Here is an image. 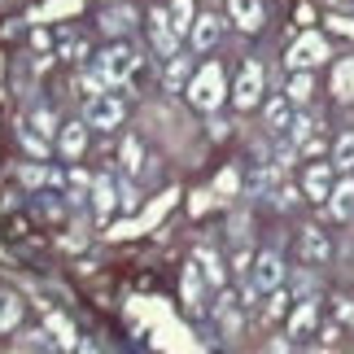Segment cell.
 <instances>
[{"label":"cell","instance_id":"obj_25","mask_svg":"<svg viewBox=\"0 0 354 354\" xmlns=\"http://www.w3.org/2000/svg\"><path fill=\"white\" fill-rule=\"evenodd\" d=\"M310 92H315V84H310V75H306V71H293L289 88H284V97H289L293 105H306V101H310Z\"/></svg>","mask_w":354,"mask_h":354},{"label":"cell","instance_id":"obj_16","mask_svg":"<svg viewBox=\"0 0 354 354\" xmlns=\"http://www.w3.org/2000/svg\"><path fill=\"white\" fill-rule=\"evenodd\" d=\"M188 79H193V57H188V53H175V57H167V88H171V92H184Z\"/></svg>","mask_w":354,"mask_h":354},{"label":"cell","instance_id":"obj_10","mask_svg":"<svg viewBox=\"0 0 354 354\" xmlns=\"http://www.w3.org/2000/svg\"><path fill=\"white\" fill-rule=\"evenodd\" d=\"M328 214L337 223H350L354 219V180H342V184H333V193H328Z\"/></svg>","mask_w":354,"mask_h":354},{"label":"cell","instance_id":"obj_18","mask_svg":"<svg viewBox=\"0 0 354 354\" xmlns=\"http://www.w3.org/2000/svg\"><path fill=\"white\" fill-rule=\"evenodd\" d=\"M193 263L201 267V276H206V284H214V289H223L227 271H223V263H219V254H214V250H197V254H193Z\"/></svg>","mask_w":354,"mask_h":354},{"label":"cell","instance_id":"obj_21","mask_svg":"<svg viewBox=\"0 0 354 354\" xmlns=\"http://www.w3.org/2000/svg\"><path fill=\"white\" fill-rule=\"evenodd\" d=\"M18 140L26 145V153H35V158H48V136L39 131V127H31V122H18Z\"/></svg>","mask_w":354,"mask_h":354},{"label":"cell","instance_id":"obj_31","mask_svg":"<svg viewBox=\"0 0 354 354\" xmlns=\"http://www.w3.org/2000/svg\"><path fill=\"white\" fill-rule=\"evenodd\" d=\"M48 328L57 333V342H62L66 350H75V346H79V342H75V328H71V324H66L62 315H48Z\"/></svg>","mask_w":354,"mask_h":354},{"label":"cell","instance_id":"obj_4","mask_svg":"<svg viewBox=\"0 0 354 354\" xmlns=\"http://www.w3.org/2000/svg\"><path fill=\"white\" fill-rule=\"evenodd\" d=\"M289 71H310V66H319V62H328V39H324L319 31H306V35H297L293 39V48H289Z\"/></svg>","mask_w":354,"mask_h":354},{"label":"cell","instance_id":"obj_24","mask_svg":"<svg viewBox=\"0 0 354 354\" xmlns=\"http://www.w3.org/2000/svg\"><path fill=\"white\" fill-rule=\"evenodd\" d=\"M214 315H219V324H223V333L232 337V333H241V310H236V302L232 297H219V302H214Z\"/></svg>","mask_w":354,"mask_h":354},{"label":"cell","instance_id":"obj_1","mask_svg":"<svg viewBox=\"0 0 354 354\" xmlns=\"http://www.w3.org/2000/svg\"><path fill=\"white\" fill-rule=\"evenodd\" d=\"M188 101L197 105V110H206V114H214L223 105V92H227V79H223V66L219 62H206L201 71L188 79Z\"/></svg>","mask_w":354,"mask_h":354},{"label":"cell","instance_id":"obj_20","mask_svg":"<svg viewBox=\"0 0 354 354\" xmlns=\"http://www.w3.org/2000/svg\"><path fill=\"white\" fill-rule=\"evenodd\" d=\"M131 22H136L131 5H114V9H105V13H101V26H105L110 35H127V31H131Z\"/></svg>","mask_w":354,"mask_h":354},{"label":"cell","instance_id":"obj_32","mask_svg":"<svg viewBox=\"0 0 354 354\" xmlns=\"http://www.w3.org/2000/svg\"><path fill=\"white\" fill-rule=\"evenodd\" d=\"M337 97H354V62L337 66Z\"/></svg>","mask_w":354,"mask_h":354},{"label":"cell","instance_id":"obj_12","mask_svg":"<svg viewBox=\"0 0 354 354\" xmlns=\"http://www.w3.org/2000/svg\"><path fill=\"white\" fill-rule=\"evenodd\" d=\"M92 206H97V219H110L114 206H118V184L110 175H97L92 180Z\"/></svg>","mask_w":354,"mask_h":354},{"label":"cell","instance_id":"obj_17","mask_svg":"<svg viewBox=\"0 0 354 354\" xmlns=\"http://www.w3.org/2000/svg\"><path fill=\"white\" fill-rule=\"evenodd\" d=\"M315 302H310V297H302V302H297V310L289 315V337H310L315 333Z\"/></svg>","mask_w":354,"mask_h":354},{"label":"cell","instance_id":"obj_15","mask_svg":"<svg viewBox=\"0 0 354 354\" xmlns=\"http://www.w3.org/2000/svg\"><path fill=\"white\" fill-rule=\"evenodd\" d=\"M328 193H333V167L328 162H315V167L306 171V197L310 201H328Z\"/></svg>","mask_w":354,"mask_h":354},{"label":"cell","instance_id":"obj_35","mask_svg":"<svg viewBox=\"0 0 354 354\" xmlns=\"http://www.w3.org/2000/svg\"><path fill=\"white\" fill-rule=\"evenodd\" d=\"M66 53H71V57H75V62H84V57H88V44H79V39H75V44H71V48H66Z\"/></svg>","mask_w":354,"mask_h":354},{"label":"cell","instance_id":"obj_14","mask_svg":"<svg viewBox=\"0 0 354 354\" xmlns=\"http://www.w3.org/2000/svg\"><path fill=\"white\" fill-rule=\"evenodd\" d=\"M227 13H232V22L241 31H258L263 26V5L258 0H227Z\"/></svg>","mask_w":354,"mask_h":354},{"label":"cell","instance_id":"obj_2","mask_svg":"<svg viewBox=\"0 0 354 354\" xmlns=\"http://www.w3.org/2000/svg\"><path fill=\"white\" fill-rule=\"evenodd\" d=\"M97 71L105 75V84H110L114 92H127L131 75L140 71V53H136V44H110L97 57Z\"/></svg>","mask_w":354,"mask_h":354},{"label":"cell","instance_id":"obj_30","mask_svg":"<svg viewBox=\"0 0 354 354\" xmlns=\"http://www.w3.org/2000/svg\"><path fill=\"white\" fill-rule=\"evenodd\" d=\"M310 131H315V122H310L306 114H293V118H289V140H293L297 149L310 140Z\"/></svg>","mask_w":354,"mask_h":354},{"label":"cell","instance_id":"obj_9","mask_svg":"<svg viewBox=\"0 0 354 354\" xmlns=\"http://www.w3.org/2000/svg\"><path fill=\"white\" fill-rule=\"evenodd\" d=\"M297 250H302V263H306V267H324V263L333 258V245H328V236H324L319 227H306Z\"/></svg>","mask_w":354,"mask_h":354},{"label":"cell","instance_id":"obj_29","mask_svg":"<svg viewBox=\"0 0 354 354\" xmlns=\"http://www.w3.org/2000/svg\"><path fill=\"white\" fill-rule=\"evenodd\" d=\"M140 167H145V149H140V140H122V171L136 175Z\"/></svg>","mask_w":354,"mask_h":354},{"label":"cell","instance_id":"obj_22","mask_svg":"<svg viewBox=\"0 0 354 354\" xmlns=\"http://www.w3.org/2000/svg\"><path fill=\"white\" fill-rule=\"evenodd\" d=\"M167 13H171V26H175L180 35L193 31V18H197V13H193V0H171Z\"/></svg>","mask_w":354,"mask_h":354},{"label":"cell","instance_id":"obj_27","mask_svg":"<svg viewBox=\"0 0 354 354\" xmlns=\"http://www.w3.org/2000/svg\"><path fill=\"white\" fill-rule=\"evenodd\" d=\"M276 180H280V167H276V162H267V167H263V171H258L254 180H250V193L271 197V193H276Z\"/></svg>","mask_w":354,"mask_h":354},{"label":"cell","instance_id":"obj_28","mask_svg":"<svg viewBox=\"0 0 354 354\" xmlns=\"http://www.w3.org/2000/svg\"><path fill=\"white\" fill-rule=\"evenodd\" d=\"M26 122H31V127H39V131H44V136H48V140H53V136H57V131H62V122H57V114H53V110H48V105H35V110H31V114H26Z\"/></svg>","mask_w":354,"mask_h":354},{"label":"cell","instance_id":"obj_34","mask_svg":"<svg viewBox=\"0 0 354 354\" xmlns=\"http://www.w3.org/2000/svg\"><path fill=\"white\" fill-rule=\"evenodd\" d=\"M271 201H276L280 210H289L293 201H297V188H276V193H271Z\"/></svg>","mask_w":354,"mask_h":354},{"label":"cell","instance_id":"obj_19","mask_svg":"<svg viewBox=\"0 0 354 354\" xmlns=\"http://www.w3.org/2000/svg\"><path fill=\"white\" fill-rule=\"evenodd\" d=\"M263 118H267V127H271V131H289L293 101H289V97H271V101H267V110H263Z\"/></svg>","mask_w":354,"mask_h":354},{"label":"cell","instance_id":"obj_5","mask_svg":"<svg viewBox=\"0 0 354 354\" xmlns=\"http://www.w3.org/2000/svg\"><path fill=\"white\" fill-rule=\"evenodd\" d=\"M250 284L258 293H271V289H280L284 284V263H280V254H271V250H263V254H254V263H250Z\"/></svg>","mask_w":354,"mask_h":354},{"label":"cell","instance_id":"obj_11","mask_svg":"<svg viewBox=\"0 0 354 354\" xmlns=\"http://www.w3.org/2000/svg\"><path fill=\"white\" fill-rule=\"evenodd\" d=\"M201 297H206V276H201V267L197 263H188L184 267V306H188V315H201Z\"/></svg>","mask_w":354,"mask_h":354},{"label":"cell","instance_id":"obj_6","mask_svg":"<svg viewBox=\"0 0 354 354\" xmlns=\"http://www.w3.org/2000/svg\"><path fill=\"white\" fill-rule=\"evenodd\" d=\"M149 39H153L158 57H175V53H180V31L171 26V13L167 9L149 13Z\"/></svg>","mask_w":354,"mask_h":354},{"label":"cell","instance_id":"obj_26","mask_svg":"<svg viewBox=\"0 0 354 354\" xmlns=\"http://www.w3.org/2000/svg\"><path fill=\"white\" fill-rule=\"evenodd\" d=\"M333 167H337V171H354V131L337 136V145H333Z\"/></svg>","mask_w":354,"mask_h":354},{"label":"cell","instance_id":"obj_3","mask_svg":"<svg viewBox=\"0 0 354 354\" xmlns=\"http://www.w3.org/2000/svg\"><path fill=\"white\" fill-rule=\"evenodd\" d=\"M84 114H88V127H101V131H114V127H122V118H127L122 92H114V88L97 92V97H92V101L84 105Z\"/></svg>","mask_w":354,"mask_h":354},{"label":"cell","instance_id":"obj_33","mask_svg":"<svg viewBox=\"0 0 354 354\" xmlns=\"http://www.w3.org/2000/svg\"><path fill=\"white\" fill-rule=\"evenodd\" d=\"M284 302H289V293H284V289H271V293H267V310H263V315H267V319H280V315H284Z\"/></svg>","mask_w":354,"mask_h":354},{"label":"cell","instance_id":"obj_8","mask_svg":"<svg viewBox=\"0 0 354 354\" xmlns=\"http://www.w3.org/2000/svg\"><path fill=\"white\" fill-rule=\"evenodd\" d=\"M188 39H193L197 53H210V48L223 39V18H214V13H201V18H193V31H188Z\"/></svg>","mask_w":354,"mask_h":354},{"label":"cell","instance_id":"obj_13","mask_svg":"<svg viewBox=\"0 0 354 354\" xmlns=\"http://www.w3.org/2000/svg\"><path fill=\"white\" fill-rule=\"evenodd\" d=\"M57 149H62L66 158H84V149H88V127H84V122H62Z\"/></svg>","mask_w":354,"mask_h":354},{"label":"cell","instance_id":"obj_23","mask_svg":"<svg viewBox=\"0 0 354 354\" xmlns=\"http://www.w3.org/2000/svg\"><path fill=\"white\" fill-rule=\"evenodd\" d=\"M22 324V302L13 293H0V333H13Z\"/></svg>","mask_w":354,"mask_h":354},{"label":"cell","instance_id":"obj_7","mask_svg":"<svg viewBox=\"0 0 354 354\" xmlns=\"http://www.w3.org/2000/svg\"><path fill=\"white\" fill-rule=\"evenodd\" d=\"M258 97H263V66H258V62H245L236 88H232V101H236V110H254Z\"/></svg>","mask_w":354,"mask_h":354}]
</instances>
